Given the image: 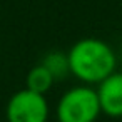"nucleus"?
<instances>
[{
    "label": "nucleus",
    "instance_id": "nucleus-3",
    "mask_svg": "<svg viewBox=\"0 0 122 122\" xmlns=\"http://www.w3.org/2000/svg\"><path fill=\"white\" fill-rule=\"evenodd\" d=\"M5 114L9 122H47L49 102L45 95L24 89L10 97Z\"/></svg>",
    "mask_w": 122,
    "mask_h": 122
},
{
    "label": "nucleus",
    "instance_id": "nucleus-2",
    "mask_svg": "<svg viewBox=\"0 0 122 122\" xmlns=\"http://www.w3.org/2000/svg\"><path fill=\"white\" fill-rule=\"evenodd\" d=\"M100 112L97 90L89 85L72 87L57 104L59 122H95Z\"/></svg>",
    "mask_w": 122,
    "mask_h": 122
},
{
    "label": "nucleus",
    "instance_id": "nucleus-4",
    "mask_svg": "<svg viewBox=\"0 0 122 122\" xmlns=\"http://www.w3.org/2000/svg\"><path fill=\"white\" fill-rule=\"evenodd\" d=\"M100 110L109 117H122V72H114L99 84Z\"/></svg>",
    "mask_w": 122,
    "mask_h": 122
},
{
    "label": "nucleus",
    "instance_id": "nucleus-5",
    "mask_svg": "<svg viewBox=\"0 0 122 122\" xmlns=\"http://www.w3.org/2000/svg\"><path fill=\"white\" fill-rule=\"evenodd\" d=\"M25 82H27V89L29 90H32L35 94H40V95H45L52 89L55 80H54L52 74L42 64H39V65H35V67H32L29 70Z\"/></svg>",
    "mask_w": 122,
    "mask_h": 122
},
{
    "label": "nucleus",
    "instance_id": "nucleus-6",
    "mask_svg": "<svg viewBox=\"0 0 122 122\" xmlns=\"http://www.w3.org/2000/svg\"><path fill=\"white\" fill-rule=\"evenodd\" d=\"M42 65L52 74L54 80H62L67 77V74H70V67H69V59L67 54L62 52H50L44 57Z\"/></svg>",
    "mask_w": 122,
    "mask_h": 122
},
{
    "label": "nucleus",
    "instance_id": "nucleus-1",
    "mask_svg": "<svg viewBox=\"0 0 122 122\" xmlns=\"http://www.w3.org/2000/svg\"><path fill=\"white\" fill-rule=\"evenodd\" d=\"M70 74L85 84H100L115 72V54L100 39L87 37L67 52Z\"/></svg>",
    "mask_w": 122,
    "mask_h": 122
}]
</instances>
